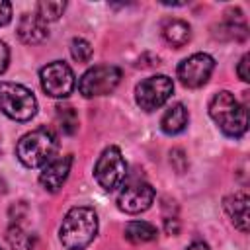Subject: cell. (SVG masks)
<instances>
[{
	"mask_svg": "<svg viewBox=\"0 0 250 250\" xmlns=\"http://www.w3.org/2000/svg\"><path fill=\"white\" fill-rule=\"evenodd\" d=\"M98 232V215L92 207H72L61 225L59 236L66 250H84Z\"/></svg>",
	"mask_w": 250,
	"mask_h": 250,
	"instance_id": "cell-1",
	"label": "cell"
},
{
	"mask_svg": "<svg viewBox=\"0 0 250 250\" xmlns=\"http://www.w3.org/2000/svg\"><path fill=\"white\" fill-rule=\"evenodd\" d=\"M209 115L219 125V129L229 137H242L248 129L246 107L229 90L217 92L209 102Z\"/></svg>",
	"mask_w": 250,
	"mask_h": 250,
	"instance_id": "cell-2",
	"label": "cell"
},
{
	"mask_svg": "<svg viewBox=\"0 0 250 250\" xmlns=\"http://www.w3.org/2000/svg\"><path fill=\"white\" fill-rule=\"evenodd\" d=\"M57 152V139L51 129L39 127L25 133L16 145V156L27 168L45 166Z\"/></svg>",
	"mask_w": 250,
	"mask_h": 250,
	"instance_id": "cell-3",
	"label": "cell"
},
{
	"mask_svg": "<svg viewBox=\"0 0 250 250\" xmlns=\"http://www.w3.org/2000/svg\"><path fill=\"white\" fill-rule=\"evenodd\" d=\"M0 111L14 121H29L37 111L33 92L16 82H0Z\"/></svg>",
	"mask_w": 250,
	"mask_h": 250,
	"instance_id": "cell-4",
	"label": "cell"
},
{
	"mask_svg": "<svg viewBox=\"0 0 250 250\" xmlns=\"http://www.w3.org/2000/svg\"><path fill=\"white\" fill-rule=\"evenodd\" d=\"M119 80H121V70L117 66H113V64H96L80 76L78 90L84 98L105 96V94L115 90Z\"/></svg>",
	"mask_w": 250,
	"mask_h": 250,
	"instance_id": "cell-5",
	"label": "cell"
},
{
	"mask_svg": "<svg viewBox=\"0 0 250 250\" xmlns=\"http://www.w3.org/2000/svg\"><path fill=\"white\" fill-rule=\"evenodd\" d=\"M94 176H96L98 184L107 191H111L123 184V180L127 176V162L117 146L104 148V152L98 156V162L94 166Z\"/></svg>",
	"mask_w": 250,
	"mask_h": 250,
	"instance_id": "cell-6",
	"label": "cell"
},
{
	"mask_svg": "<svg viewBox=\"0 0 250 250\" xmlns=\"http://www.w3.org/2000/svg\"><path fill=\"white\" fill-rule=\"evenodd\" d=\"M174 92V82L166 74H156L141 80L135 88V100L145 111H154L162 107Z\"/></svg>",
	"mask_w": 250,
	"mask_h": 250,
	"instance_id": "cell-7",
	"label": "cell"
},
{
	"mask_svg": "<svg viewBox=\"0 0 250 250\" xmlns=\"http://www.w3.org/2000/svg\"><path fill=\"white\" fill-rule=\"evenodd\" d=\"M43 90L53 98H66L74 88V72L64 61H53L39 72Z\"/></svg>",
	"mask_w": 250,
	"mask_h": 250,
	"instance_id": "cell-8",
	"label": "cell"
},
{
	"mask_svg": "<svg viewBox=\"0 0 250 250\" xmlns=\"http://www.w3.org/2000/svg\"><path fill=\"white\" fill-rule=\"evenodd\" d=\"M215 68V61L207 53H195L178 64V78L186 88L203 86Z\"/></svg>",
	"mask_w": 250,
	"mask_h": 250,
	"instance_id": "cell-9",
	"label": "cell"
},
{
	"mask_svg": "<svg viewBox=\"0 0 250 250\" xmlns=\"http://www.w3.org/2000/svg\"><path fill=\"white\" fill-rule=\"evenodd\" d=\"M154 201V189L146 182H131L117 195V207L129 215L146 211Z\"/></svg>",
	"mask_w": 250,
	"mask_h": 250,
	"instance_id": "cell-10",
	"label": "cell"
},
{
	"mask_svg": "<svg viewBox=\"0 0 250 250\" xmlns=\"http://www.w3.org/2000/svg\"><path fill=\"white\" fill-rule=\"evenodd\" d=\"M70 164H72V156H70V154L51 158V160L43 166V172L39 174V184H41L47 191H51V193L59 191V189L62 188V184H64L68 172H70Z\"/></svg>",
	"mask_w": 250,
	"mask_h": 250,
	"instance_id": "cell-11",
	"label": "cell"
},
{
	"mask_svg": "<svg viewBox=\"0 0 250 250\" xmlns=\"http://www.w3.org/2000/svg\"><path fill=\"white\" fill-rule=\"evenodd\" d=\"M16 31L20 41H23L25 45H37L49 37V29L37 14H23L18 21Z\"/></svg>",
	"mask_w": 250,
	"mask_h": 250,
	"instance_id": "cell-12",
	"label": "cell"
},
{
	"mask_svg": "<svg viewBox=\"0 0 250 250\" xmlns=\"http://www.w3.org/2000/svg\"><path fill=\"white\" fill-rule=\"evenodd\" d=\"M248 203L250 197L246 191H234L223 199V207L227 215L240 232H248Z\"/></svg>",
	"mask_w": 250,
	"mask_h": 250,
	"instance_id": "cell-13",
	"label": "cell"
},
{
	"mask_svg": "<svg viewBox=\"0 0 250 250\" xmlns=\"http://www.w3.org/2000/svg\"><path fill=\"white\" fill-rule=\"evenodd\" d=\"M189 121V113L186 109L184 104H174L172 107L166 109V113L160 119V129L166 135H178L188 127Z\"/></svg>",
	"mask_w": 250,
	"mask_h": 250,
	"instance_id": "cell-14",
	"label": "cell"
},
{
	"mask_svg": "<svg viewBox=\"0 0 250 250\" xmlns=\"http://www.w3.org/2000/svg\"><path fill=\"white\" fill-rule=\"evenodd\" d=\"M162 31V37L172 45V47H184L189 39H191V27L188 25V21L184 20H178V18H172V20H166L160 27Z\"/></svg>",
	"mask_w": 250,
	"mask_h": 250,
	"instance_id": "cell-15",
	"label": "cell"
},
{
	"mask_svg": "<svg viewBox=\"0 0 250 250\" xmlns=\"http://www.w3.org/2000/svg\"><path fill=\"white\" fill-rule=\"evenodd\" d=\"M227 20L223 23H219L213 31V35L217 39H223V41H244L248 37V27L244 25V21H234V18L227 12Z\"/></svg>",
	"mask_w": 250,
	"mask_h": 250,
	"instance_id": "cell-16",
	"label": "cell"
},
{
	"mask_svg": "<svg viewBox=\"0 0 250 250\" xmlns=\"http://www.w3.org/2000/svg\"><path fill=\"white\" fill-rule=\"evenodd\" d=\"M158 230L154 225L146 223V221H131L125 227V238L133 244H145V242H152L156 240Z\"/></svg>",
	"mask_w": 250,
	"mask_h": 250,
	"instance_id": "cell-17",
	"label": "cell"
},
{
	"mask_svg": "<svg viewBox=\"0 0 250 250\" xmlns=\"http://www.w3.org/2000/svg\"><path fill=\"white\" fill-rule=\"evenodd\" d=\"M6 240L12 246V250H35V236L23 230L20 225H12L8 229Z\"/></svg>",
	"mask_w": 250,
	"mask_h": 250,
	"instance_id": "cell-18",
	"label": "cell"
},
{
	"mask_svg": "<svg viewBox=\"0 0 250 250\" xmlns=\"http://www.w3.org/2000/svg\"><path fill=\"white\" fill-rule=\"evenodd\" d=\"M57 123L61 127L62 133L72 135L78 129V115L74 111V107L70 105H59L57 107Z\"/></svg>",
	"mask_w": 250,
	"mask_h": 250,
	"instance_id": "cell-19",
	"label": "cell"
},
{
	"mask_svg": "<svg viewBox=\"0 0 250 250\" xmlns=\"http://www.w3.org/2000/svg\"><path fill=\"white\" fill-rule=\"evenodd\" d=\"M66 4L64 2H55V0H43L37 4V16L47 23V21H55L62 16Z\"/></svg>",
	"mask_w": 250,
	"mask_h": 250,
	"instance_id": "cell-20",
	"label": "cell"
},
{
	"mask_svg": "<svg viewBox=\"0 0 250 250\" xmlns=\"http://www.w3.org/2000/svg\"><path fill=\"white\" fill-rule=\"evenodd\" d=\"M92 53H94V51H92V45H90L86 39L74 37V39L70 41V55H72L74 61H78V62H90Z\"/></svg>",
	"mask_w": 250,
	"mask_h": 250,
	"instance_id": "cell-21",
	"label": "cell"
},
{
	"mask_svg": "<svg viewBox=\"0 0 250 250\" xmlns=\"http://www.w3.org/2000/svg\"><path fill=\"white\" fill-rule=\"evenodd\" d=\"M170 162H172V166H174L178 172H184V170L188 168V158H186V154H184L182 148H174V150L170 152Z\"/></svg>",
	"mask_w": 250,
	"mask_h": 250,
	"instance_id": "cell-22",
	"label": "cell"
},
{
	"mask_svg": "<svg viewBox=\"0 0 250 250\" xmlns=\"http://www.w3.org/2000/svg\"><path fill=\"white\" fill-rule=\"evenodd\" d=\"M25 211H27L25 201H18L16 205H12V207H10V219H12V225H18V221L25 215Z\"/></svg>",
	"mask_w": 250,
	"mask_h": 250,
	"instance_id": "cell-23",
	"label": "cell"
},
{
	"mask_svg": "<svg viewBox=\"0 0 250 250\" xmlns=\"http://www.w3.org/2000/svg\"><path fill=\"white\" fill-rule=\"evenodd\" d=\"M10 20H12V4L0 0V25H6Z\"/></svg>",
	"mask_w": 250,
	"mask_h": 250,
	"instance_id": "cell-24",
	"label": "cell"
},
{
	"mask_svg": "<svg viewBox=\"0 0 250 250\" xmlns=\"http://www.w3.org/2000/svg\"><path fill=\"white\" fill-rule=\"evenodd\" d=\"M236 74H238V78L244 80V82L250 80V74H248V55H242V59H240V62H238V66H236Z\"/></svg>",
	"mask_w": 250,
	"mask_h": 250,
	"instance_id": "cell-25",
	"label": "cell"
},
{
	"mask_svg": "<svg viewBox=\"0 0 250 250\" xmlns=\"http://www.w3.org/2000/svg\"><path fill=\"white\" fill-rule=\"evenodd\" d=\"M164 230H166V234H178L180 232V221H178V217H166L164 219Z\"/></svg>",
	"mask_w": 250,
	"mask_h": 250,
	"instance_id": "cell-26",
	"label": "cell"
},
{
	"mask_svg": "<svg viewBox=\"0 0 250 250\" xmlns=\"http://www.w3.org/2000/svg\"><path fill=\"white\" fill-rule=\"evenodd\" d=\"M8 61H10V49L4 41H0V74L8 68Z\"/></svg>",
	"mask_w": 250,
	"mask_h": 250,
	"instance_id": "cell-27",
	"label": "cell"
},
{
	"mask_svg": "<svg viewBox=\"0 0 250 250\" xmlns=\"http://www.w3.org/2000/svg\"><path fill=\"white\" fill-rule=\"evenodd\" d=\"M186 250H209V246H207L205 242H201V240H195V242H191Z\"/></svg>",
	"mask_w": 250,
	"mask_h": 250,
	"instance_id": "cell-28",
	"label": "cell"
},
{
	"mask_svg": "<svg viewBox=\"0 0 250 250\" xmlns=\"http://www.w3.org/2000/svg\"><path fill=\"white\" fill-rule=\"evenodd\" d=\"M4 191H6V182H4L2 178H0V195H2Z\"/></svg>",
	"mask_w": 250,
	"mask_h": 250,
	"instance_id": "cell-29",
	"label": "cell"
},
{
	"mask_svg": "<svg viewBox=\"0 0 250 250\" xmlns=\"http://www.w3.org/2000/svg\"><path fill=\"white\" fill-rule=\"evenodd\" d=\"M0 250H2V248H0Z\"/></svg>",
	"mask_w": 250,
	"mask_h": 250,
	"instance_id": "cell-30",
	"label": "cell"
}]
</instances>
